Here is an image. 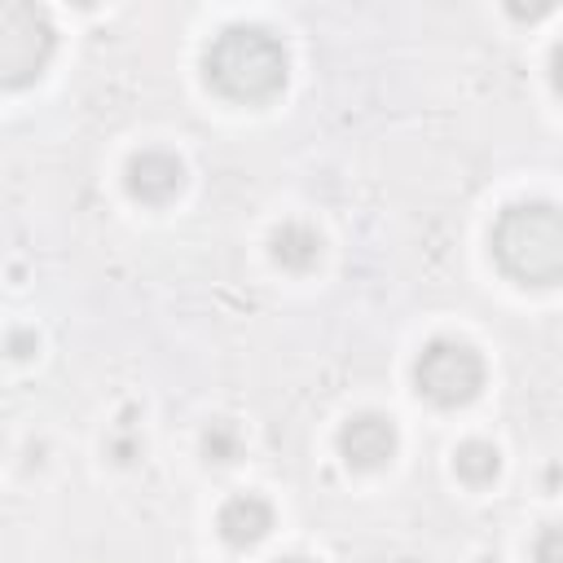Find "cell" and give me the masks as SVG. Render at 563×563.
Here are the masks:
<instances>
[{"label": "cell", "mask_w": 563, "mask_h": 563, "mask_svg": "<svg viewBox=\"0 0 563 563\" xmlns=\"http://www.w3.org/2000/svg\"><path fill=\"white\" fill-rule=\"evenodd\" d=\"M53 22L44 9L26 0L0 4V84L4 88H26L53 57Z\"/></svg>", "instance_id": "obj_4"}, {"label": "cell", "mask_w": 563, "mask_h": 563, "mask_svg": "<svg viewBox=\"0 0 563 563\" xmlns=\"http://www.w3.org/2000/svg\"><path fill=\"white\" fill-rule=\"evenodd\" d=\"M493 260L519 286L563 282V207L541 198L510 202L493 224Z\"/></svg>", "instance_id": "obj_2"}, {"label": "cell", "mask_w": 563, "mask_h": 563, "mask_svg": "<svg viewBox=\"0 0 563 563\" xmlns=\"http://www.w3.org/2000/svg\"><path fill=\"white\" fill-rule=\"evenodd\" d=\"M506 13H510V18H523V22H537V18H545V13H550V4H537V9H523V4H506Z\"/></svg>", "instance_id": "obj_13"}, {"label": "cell", "mask_w": 563, "mask_h": 563, "mask_svg": "<svg viewBox=\"0 0 563 563\" xmlns=\"http://www.w3.org/2000/svg\"><path fill=\"white\" fill-rule=\"evenodd\" d=\"M202 453H207V462L224 466V462H238L242 440H238V431H233L229 422H211V427H207V435H202Z\"/></svg>", "instance_id": "obj_10"}, {"label": "cell", "mask_w": 563, "mask_h": 563, "mask_svg": "<svg viewBox=\"0 0 563 563\" xmlns=\"http://www.w3.org/2000/svg\"><path fill=\"white\" fill-rule=\"evenodd\" d=\"M453 471H457V479H466V484H493L497 471H501V453H497L488 440H466V444H457V453H453Z\"/></svg>", "instance_id": "obj_9"}, {"label": "cell", "mask_w": 563, "mask_h": 563, "mask_svg": "<svg viewBox=\"0 0 563 563\" xmlns=\"http://www.w3.org/2000/svg\"><path fill=\"white\" fill-rule=\"evenodd\" d=\"M532 559H537V563H563V523H550V528L537 532Z\"/></svg>", "instance_id": "obj_11"}, {"label": "cell", "mask_w": 563, "mask_h": 563, "mask_svg": "<svg viewBox=\"0 0 563 563\" xmlns=\"http://www.w3.org/2000/svg\"><path fill=\"white\" fill-rule=\"evenodd\" d=\"M123 180H128V194L141 198V202H167V198L180 194L185 167L167 150H141V154L128 158V176Z\"/></svg>", "instance_id": "obj_6"}, {"label": "cell", "mask_w": 563, "mask_h": 563, "mask_svg": "<svg viewBox=\"0 0 563 563\" xmlns=\"http://www.w3.org/2000/svg\"><path fill=\"white\" fill-rule=\"evenodd\" d=\"M216 532H220L224 545L251 550V545H260V541L273 532V506H268L260 493H238V497H229V501L220 506Z\"/></svg>", "instance_id": "obj_7"}, {"label": "cell", "mask_w": 563, "mask_h": 563, "mask_svg": "<svg viewBox=\"0 0 563 563\" xmlns=\"http://www.w3.org/2000/svg\"><path fill=\"white\" fill-rule=\"evenodd\" d=\"M202 75L220 97L251 106V101H268L286 88L290 62H286V48L273 31L251 26V22H233L207 44Z\"/></svg>", "instance_id": "obj_1"}, {"label": "cell", "mask_w": 563, "mask_h": 563, "mask_svg": "<svg viewBox=\"0 0 563 563\" xmlns=\"http://www.w3.org/2000/svg\"><path fill=\"white\" fill-rule=\"evenodd\" d=\"M273 260H277L282 268H290V273H308V268L321 260V233L308 229V224H299V220L282 224V229L273 233Z\"/></svg>", "instance_id": "obj_8"}, {"label": "cell", "mask_w": 563, "mask_h": 563, "mask_svg": "<svg viewBox=\"0 0 563 563\" xmlns=\"http://www.w3.org/2000/svg\"><path fill=\"white\" fill-rule=\"evenodd\" d=\"M479 563H501V559H497V554H484V559H479Z\"/></svg>", "instance_id": "obj_16"}, {"label": "cell", "mask_w": 563, "mask_h": 563, "mask_svg": "<svg viewBox=\"0 0 563 563\" xmlns=\"http://www.w3.org/2000/svg\"><path fill=\"white\" fill-rule=\"evenodd\" d=\"M26 343H35V339H31V334H13V339H9V347H13V356H18V361L26 356Z\"/></svg>", "instance_id": "obj_14"}, {"label": "cell", "mask_w": 563, "mask_h": 563, "mask_svg": "<svg viewBox=\"0 0 563 563\" xmlns=\"http://www.w3.org/2000/svg\"><path fill=\"white\" fill-rule=\"evenodd\" d=\"M413 387L440 409L471 405L484 387V356L462 339H431L413 361Z\"/></svg>", "instance_id": "obj_3"}, {"label": "cell", "mask_w": 563, "mask_h": 563, "mask_svg": "<svg viewBox=\"0 0 563 563\" xmlns=\"http://www.w3.org/2000/svg\"><path fill=\"white\" fill-rule=\"evenodd\" d=\"M339 453L356 471H378L396 453V427L383 413H356L339 431Z\"/></svg>", "instance_id": "obj_5"}, {"label": "cell", "mask_w": 563, "mask_h": 563, "mask_svg": "<svg viewBox=\"0 0 563 563\" xmlns=\"http://www.w3.org/2000/svg\"><path fill=\"white\" fill-rule=\"evenodd\" d=\"M273 563H312V559H303V554H286V559H273Z\"/></svg>", "instance_id": "obj_15"}, {"label": "cell", "mask_w": 563, "mask_h": 563, "mask_svg": "<svg viewBox=\"0 0 563 563\" xmlns=\"http://www.w3.org/2000/svg\"><path fill=\"white\" fill-rule=\"evenodd\" d=\"M550 84H554V92L563 97V40H559L554 53H550Z\"/></svg>", "instance_id": "obj_12"}]
</instances>
